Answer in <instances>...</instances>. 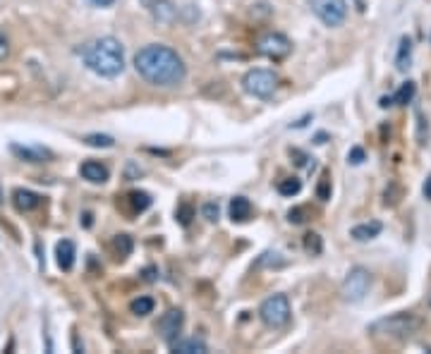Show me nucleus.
<instances>
[{"mask_svg":"<svg viewBox=\"0 0 431 354\" xmlns=\"http://www.w3.org/2000/svg\"><path fill=\"white\" fill-rule=\"evenodd\" d=\"M84 65L99 77H118L125 70V48L118 38L103 36L82 48Z\"/></svg>","mask_w":431,"mask_h":354,"instance_id":"2","label":"nucleus"},{"mask_svg":"<svg viewBox=\"0 0 431 354\" xmlns=\"http://www.w3.org/2000/svg\"><path fill=\"white\" fill-rule=\"evenodd\" d=\"M130 312L134 316H149L153 312V299L151 297H137L132 304H130Z\"/></svg>","mask_w":431,"mask_h":354,"instance_id":"20","label":"nucleus"},{"mask_svg":"<svg viewBox=\"0 0 431 354\" xmlns=\"http://www.w3.org/2000/svg\"><path fill=\"white\" fill-rule=\"evenodd\" d=\"M230 218L232 223H247L251 218V201L247 197H235L230 201Z\"/></svg>","mask_w":431,"mask_h":354,"instance_id":"17","label":"nucleus"},{"mask_svg":"<svg viewBox=\"0 0 431 354\" xmlns=\"http://www.w3.org/2000/svg\"><path fill=\"white\" fill-rule=\"evenodd\" d=\"M259 318L266 328H285L290 321V302L285 294H273L259 307Z\"/></svg>","mask_w":431,"mask_h":354,"instance_id":"5","label":"nucleus"},{"mask_svg":"<svg viewBox=\"0 0 431 354\" xmlns=\"http://www.w3.org/2000/svg\"><path fill=\"white\" fill-rule=\"evenodd\" d=\"M317 194H319V199H321V201H326V199H331V179H328V173H323L321 182H319Z\"/></svg>","mask_w":431,"mask_h":354,"instance_id":"27","label":"nucleus"},{"mask_svg":"<svg viewBox=\"0 0 431 354\" xmlns=\"http://www.w3.org/2000/svg\"><path fill=\"white\" fill-rule=\"evenodd\" d=\"M417 120H419V134H417V137H419V144H424V142H427V134H429V125H424L427 120H424L422 113H417Z\"/></svg>","mask_w":431,"mask_h":354,"instance_id":"30","label":"nucleus"},{"mask_svg":"<svg viewBox=\"0 0 431 354\" xmlns=\"http://www.w3.org/2000/svg\"><path fill=\"white\" fill-rule=\"evenodd\" d=\"M10 151H12L17 158H22V161H27V163H46V161H51L53 158V153L43 147H19V144H12Z\"/></svg>","mask_w":431,"mask_h":354,"instance_id":"11","label":"nucleus"},{"mask_svg":"<svg viewBox=\"0 0 431 354\" xmlns=\"http://www.w3.org/2000/svg\"><path fill=\"white\" fill-rule=\"evenodd\" d=\"M410 58H412V41L408 36L400 38V48H398V58H395V65H398L400 72H405L410 67Z\"/></svg>","mask_w":431,"mask_h":354,"instance_id":"18","label":"nucleus"},{"mask_svg":"<svg viewBox=\"0 0 431 354\" xmlns=\"http://www.w3.org/2000/svg\"><path fill=\"white\" fill-rule=\"evenodd\" d=\"M94 8H110V5L115 3V0H89Z\"/></svg>","mask_w":431,"mask_h":354,"instance_id":"35","label":"nucleus"},{"mask_svg":"<svg viewBox=\"0 0 431 354\" xmlns=\"http://www.w3.org/2000/svg\"><path fill=\"white\" fill-rule=\"evenodd\" d=\"M347 161L355 163V166H360V163L365 161V151H362V149H352L350 156H347Z\"/></svg>","mask_w":431,"mask_h":354,"instance_id":"32","label":"nucleus"},{"mask_svg":"<svg viewBox=\"0 0 431 354\" xmlns=\"http://www.w3.org/2000/svg\"><path fill=\"white\" fill-rule=\"evenodd\" d=\"M304 249H307V254L312 256H319L323 251V242L321 237L317 235V232H309V235H304Z\"/></svg>","mask_w":431,"mask_h":354,"instance_id":"25","label":"nucleus"},{"mask_svg":"<svg viewBox=\"0 0 431 354\" xmlns=\"http://www.w3.org/2000/svg\"><path fill=\"white\" fill-rule=\"evenodd\" d=\"M10 58V36L5 34V29H0V62Z\"/></svg>","mask_w":431,"mask_h":354,"instance_id":"29","label":"nucleus"},{"mask_svg":"<svg viewBox=\"0 0 431 354\" xmlns=\"http://www.w3.org/2000/svg\"><path fill=\"white\" fill-rule=\"evenodd\" d=\"M177 218H180L182 225H190V220H192V208H190V206H180V208H177Z\"/></svg>","mask_w":431,"mask_h":354,"instance_id":"31","label":"nucleus"},{"mask_svg":"<svg viewBox=\"0 0 431 354\" xmlns=\"http://www.w3.org/2000/svg\"><path fill=\"white\" fill-rule=\"evenodd\" d=\"M288 220H290V223H302V220H304V218H302V211H299V208L290 211V213H288Z\"/></svg>","mask_w":431,"mask_h":354,"instance_id":"34","label":"nucleus"},{"mask_svg":"<svg viewBox=\"0 0 431 354\" xmlns=\"http://www.w3.org/2000/svg\"><path fill=\"white\" fill-rule=\"evenodd\" d=\"M182 323H185V314L180 312V309H171V312H166L161 318H158V336L163 338V340L171 345L173 340H175L177 336H180L182 331Z\"/></svg>","mask_w":431,"mask_h":354,"instance_id":"9","label":"nucleus"},{"mask_svg":"<svg viewBox=\"0 0 431 354\" xmlns=\"http://www.w3.org/2000/svg\"><path fill=\"white\" fill-rule=\"evenodd\" d=\"M285 259L278 254V251H266L264 256L259 259V266H283Z\"/></svg>","mask_w":431,"mask_h":354,"instance_id":"26","label":"nucleus"},{"mask_svg":"<svg viewBox=\"0 0 431 354\" xmlns=\"http://www.w3.org/2000/svg\"><path fill=\"white\" fill-rule=\"evenodd\" d=\"M299 189H302V182L297 177H285L278 182V192L283 197H295V194H299Z\"/></svg>","mask_w":431,"mask_h":354,"instance_id":"24","label":"nucleus"},{"mask_svg":"<svg viewBox=\"0 0 431 354\" xmlns=\"http://www.w3.org/2000/svg\"><path fill=\"white\" fill-rule=\"evenodd\" d=\"M415 91H417V86H415V81H405V84L398 89V94L393 96V103H398V105H408L410 101L415 99Z\"/></svg>","mask_w":431,"mask_h":354,"instance_id":"21","label":"nucleus"},{"mask_svg":"<svg viewBox=\"0 0 431 354\" xmlns=\"http://www.w3.org/2000/svg\"><path fill=\"white\" fill-rule=\"evenodd\" d=\"M75 256H77L75 242H72V240H60V242H58L56 259H58V266H60L65 273H70L72 266H75Z\"/></svg>","mask_w":431,"mask_h":354,"instance_id":"13","label":"nucleus"},{"mask_svg":"<svg viewBox=\"0 0 431 354\" xmlns=\"http://www.w3.org/2000/svg\"><path fill=\"white\" fill-rule=\"evenodd\" d=\"M369 288H371V273L365 266H355V268L345 275V280H343L341 297L350 304L362 302V299L367 297V292H369Z\"/></svg>","mask_w":431,"mask_h":354,"instance_id":"4","label":"nucleus"},{"mask_svg":"<svg viewBox=\"0 0 431 354\" xmlns=\"http://www.w3.org/2000/svg\"><path fill=\"white\" fill-rule=\"evenodd\" d=\"M12 201H14V208L22 211V213H29V211H34V208L41 206V197L34 194V192H29V189H14Z\"/></svg>","mask_w":431,"mask_h":354,"instance_id":"14","label":"nucleus"},{"mask_svg":"<svg viewBox=\"0 0 431 354\" xmlns=\"http://www.w3.org/2000/svg\"><path fill=\"white\" fill-rule=\"evenodd\" d=\"M290 156L297 158V161H295V163H297V166H307V161H309V158L304 156L302 151H297V149H293V151H290Z\"/></svg>","mask_w":431,"mask_h":354,"instance_id":"33","label":"nucleus"},{"mask_svg":"<svg viewBox=\"0 0 431 354\" xmlns=\"http://www.w3.org/2000/svg\"><path fill=\"white\" fill-rule=\"evenodd\" d=\"M256 51H259L261 55L271 58V60H283V58H288L290 51H293V43H290V38L285 36V34L269 31L259 38Z\"/></svg>","mask_w":431,"mask_h":354,"instance_id":"8","label":"nucleus"},{"mask_svg":"<svg viewBox=\"0 0 431 354\" xmlns=\"http://www.w3.org/2000/svg\"><path fill=\"white\" fill-rule=\"evenodd\" d=\"M127 201H130V206H132V213H142L151 206V197H149L147 192H130Z\"/></svg>","mask_w":431,"mask_h":354,"instance_id":"19","label":"nucleus"},{"mask_svg":"<svg viewBox=\"0 0 431 354\" xmlns=\"http://www.w3.org/2000/svg\"><path fill=\"white\" fill-rule=\"evenodd\" d=\"M171 350L177 354H206L209 347H206V342L199 340V338H175V340L171 342Z\"/></svg>","mask_w":431,"mask_h":354,"instance_id":"12","label":"nucleus"},{"mask_svg":"<svg viewBox=\"0 0 431 354\" xmlns=\"http://www.w3.org/2000/svg\"><path fill=\"white\" fill-rule=\"evenodd\" d=\"M84 144L86 147H94V149H110L115 144V139L108 137V134H86Z\"/></svg>","mask_w":431,"mask_h":354,"instance_id":"22","label":"nucleus"},{"mask_svg":"<svg viewBox=\"0 0 431 354\" xmlns=\"http://www.w3.org/2000/svg\"><path fill=\"white\" fill-rule=\"evenodd\" d=\"M79 173H82V177L89 179V182H94V184H103L106 179H108V168H106L103 163H99V161L82 163Z\"/></svg>","mask_w":431,"mask_h":354,"instance_id":"15","label":"nucleus"},{"mask_svg":"<svg viewBox=\"0 0 431 354\" xmlns=\"http://www.w3.org/2000/svg\"><path fill=\"white\" fill-rule=\"evenodd\" d=\"M144 5L158 24H173L177 19V5L173 0H144Z\"/></svg>","mask_w":431,"mask_h":354,"instance_id":"10","label":"nucleus"},{"mask_svg":"<svg viewBox=\"0 0 431 354\" xmlns=\"http://www.w3.org/2000/svg\"><path fill=\"white\" fill-rule=\"evenodd\" d=\"M389 105H393V99H386L384 96V99H381V108H389Z\"/></svg>","mask_w":431,"mask_h":354,"instance_id":"37","label":"nucleus"},{"mask_svg":"<svg viewBox=\"0 0 431 354\" xmlns=\"http://www.w3.org/2000/svg\"><path fill=\"white\" fill-rule=\"evenodd\" d=\"M242 86L254 99H271L278 89V75L271 70H249L242 79Z\"/></svg>","mask_w":431,"mask_h":354,"instance_id":"6","label":"nucleus"},{"mask_svg":"<svg viewBox=\"0 0 431 354\" xmlns=\"http://www.w3.org/2000/svg\"><path fill=\"white\" fill-rule=\"evenodd\" d=\"M201 213H204L206 220L216 223V220H218V216H221V208H218V203L209 201V203H204V208H201Z\"/></svg>","mask_w":431,"mask_h":354,"instance_id":"28","label":"nucleus"},{"mask_svg":"<svg viewBox=\"0 0 431 354\" xmlns=\"http://www.w3.org/2000/svg\"><path fill=\"white\" fill-rule=\"evenodd\" d=\"M134 67L149 84L163 86V89L182 84L187 77L185 60L177 55V51H173L171 46H163V43L144 46L134 55Z\"/></svg>","mask_w":431,"mask_h":354,"instance_id":"1","label":"nucleus"},{"mask_svg":"<svg viewBox=\"0 0 431 354\" xmlns=\"http://www.w3.org/2000/svg\"><path fill=\"white\" fill-rule=\"evenodd\" d=\"M424 197L431 199V175L427 177V182H424Z\"/></svg>","mask_w":431,"mask_h":354,"instance_id":"36","label":"nucleus"},{"mask_svg":"<svg viewBox=\"0 0 431 354\" xmlns=\"http://www.w3.org/2000/svg\"><path fill=\"white\" fill-rule=\"evenodd\" d=\"M312 12L321 19L326 27H341L347 17L345 0H307Z\"/></svg>","mask_w":431,"mask_h":354,"instance_id":"7","label":"nucleus"},{"mask_svg":"<svg viewBox=\"0 0 431 354\" xmlns=\"http://www.w3.org/2000/svg\"><path fill=\"white\" fill-rule=\"evenodd\" d=\"M113 249H115V254H118L120 259H125V256L132 254V240H130V235H115Z\"/></svg>","mask_w":431,"mask_h":354,"instance_id":"23","label":"nucleus"},{"mask_svg":"<svg viewBox=\"0 0 431 354\" xmlns=\"http://www.w3.org/2000/svg\"><path fill=\"white\" fill-rule=\"evenodd\" d=\"M384 230V225H381L379 220H371V223H362V225H355L350 230V237L357 242H369L374 240V237H379V232Z\"/></svg>","mask_w":431,"mask_h":354,"instance_id":"16","label":"nucleus"},{"mask_svg":"<svg viewBox=\"0 0 431 354\" xmlns=\"http://www.w3.org/2000/svg\"><path fill=\"white\" fill-rule=\"evenodd\" d=\"M419 328H422V321L415 314L400 312L393 314V316H384L379 321H374L369 326V333L374 338H379V340H408Z\"/></svg>","mask_w":431,"mask_h":354,"instance_id":"3","label":"nucleus"}]
</instances>
